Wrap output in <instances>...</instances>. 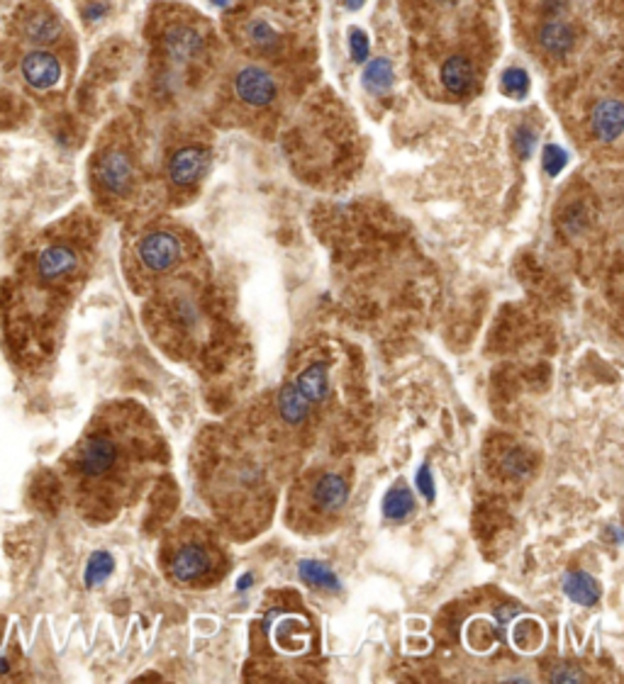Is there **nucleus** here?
Wrapping results in <instances>:
<instances>
[{
    "instance_id": "ddd939ff",
    "label": "nucleus",
    "mask_w": 624,
    "mask_h": 684,
    "mask_svg": "<svg viewBox=\"0 0 624 684\" xmlns=\"http://www.w3.org/2000/svg\"><path fill=\"white\" fill-rule=\"evenodd\" d=\"M439 79L444 83V89H447L451 95H459V98H463V95H471L475 89L473 63L467 57H459V55L449 57L441 63Z\"/></svg>"
},
{
    "instance_id": "a211bd4d",
    "label": "nucleus",
    "mask_w": 624,
    "mask_h": 684,
    "mask_svg": "<svg viewBox=\"0 0 624 684\" xmlns=\"http://www.w3.org/2000/svg\"><path fill=\"white\" fill-rule=\"evenodd\" d=\"M412 509H415V497H412L405 485H396L388 490V495L384 499V515L388 519L403 521L405 517L412 515Z\"/></svg>"
},
{
    "instance_id": "b1692460",
    "label": "nucleus",
    "mask_w": 624,
    "mask_h": 684,
    "mask_svg": "<svg viewBox=\"0 0 624 684\" xmlns=\"http://www.w3.org/2000/svg\"><path fill=\"white\" fill-rule=\"evenodd\" d=\"M566 164H568V154L564 152V149L556 146V144H549L546 152H544V170L546 174L558 176L566 168Z\"/></svg>"
},
{
    "instance_id": "2eb2a0df",
    "label": "nucleus",
    "mask_w": 624,
    "mask_h": 684,
    "mask_svg": "<svg viewBox=\"0 0 624 684\" xmlns=\"http://www.w3.org/2000/svg\"><path fill=\"white\" fill-rule=\"evenodd\" d=\"M279 412H281V420L285 424H291V426H298V424H303L305 420H308L310 402L303 398V392L295 388V382L285 385V388L281 390V394H279Z\"/></svg>"
},
{
    "instance_id": "c85d7f7f",
    "label": "nucleus",
    "mask_w": 624,
    "mask_h": 684,
    "mask_svg": "<svg viewBox=\"0 0 624 684\" xmlns=\"http://www.w3.org/2000/svg\"><path fill=\"white\" fill-rule=\"evenodd\" d=\"M0 3H5V0H0Z\"/></svg>"
},
{
    "instance_id": "39448f33",
    "label": "nucleus",
    "mask_w": 624,
    "mask_h": 684,
    "mask_svg": "<svg viewBox=\"0 0 624 684\" xmlns=\"http://www.w3.org/2000/svg\"><path fill=\"white\" fill-rule=\"evenodd\" d=\"M0 63L10 79H15L17 85L23 83L25 91L35 95L57 91L67 71L57 47H23L10 42L0 45Z\"/></svg>"
},
{
    "instance_id": "1a4fd4ad",
    "label": "nucleus",
    "mask_w": 624,
    "mask_h": 684,
    "mask_svg": "<svg viewBox=\"0 0 624 684\" xmlns=\"http://www.w3.org/2000/svg\"><path fill=\"white\" fill-rule=\"evenodd\" d=\"M208 166H210L208 149L190 144L178 149L172 156V162H168V178H172V184L178 188H190L205 176Z\"/></svg>"
},
{
    "instance_id": "f03ea898",
    "label": "nucleus",
    "mask_w": 624,
    "mask_h": 684,
    "mask_svg": "<svg viewBox=\"0 0 624 684\" xmlns=\"http://www.w3.org/2000/svg\"><path fill=\"white\" fill-rule=\"evenodd\" d=\"M86 271V249L63 229H47L17 253L0 283V334L17 368H35L45 358Z\"/></svg>"
},
{
    "instance_id": "6ab92c4d",
    "label": "nucleus",
    "mask_w": 624,
    "mask_h": 684,
    "mask_svg": "<svg viewBox=\"0 0 624 684\" xmlns=\"http://www.w3.org/2000/svg\"><path fill=\"white\" fill-rule=\"evenodd\" d=\"M301 577L308 585L320 587V590H340V580H337V575L327 568L325 563L303 561L301 563Z\"/></svg>"
},
{
    "instance_id": "f257e3e1",
    "label": "nucleus",
    "mask_w": 624,
    "mask_h": 684,
    "mask_svg": "<svg viewBox=\"0 0 624 684\" xmlns=\"http://www.w3.org/2000/svg\"><path fill=\"white\" fill-rule=\"evenodd\" d=\"M162 453L154 422L132 402L103 408L61 461V480L83 519L105 521L140 493Z\"/></svg>"
},
{
    "instance_id": "393cba45",
    "label": "nucleus",
    "mask_w": 624,
    "mask_h": 684,
    "mask_svg": "<svg viewBox=\"0 0 624 684\" xmlns=\"http://www.w3.org/2000/svg\"><path fill=\"white\" fill-rule=\"evenodd\" d=\"M349 49H352V59L364 63L368 59V37L364 30L354 27L352 32H349Z\"/></svg>"
},
{
    "instance_id": "f8f14e48",
    "label": "nucleus",
    "mask_w": 624,
    "mask_h": 684,
    "mask_svg": "<svg viewBox=\"0 0 624 684\" xmlns=\"http://www.w3.org/2000/svg\"><path fill=\"white\" fill-rule=\"evenodd\" d=\"M624 127V108L622 103L615 98L600 101L593 113H590V130H593L596 139H600L602 144H612L622 137Z\"/></svg>"
},
{
    "instance_id": "7ed1b4c3",
    "label": "nucleus",
    "mask_w": 624,
    "mask_h": 684,
    "mask_svg": "<svg viewBox=\"0 0 624 684\" xmlns=\"http://www.w3.org/2000/svg\"><path fill=\"white\" fill-rule=\"evenodd\" d=\"M168 577L184 587H205L225 573V555L215 539L200 527H188L176 533L164 553Z\"/></svg>"
},
{
    "instance_id": "0eeeda50",
    "label": "nucleus",
    "mask_w": 624,
    "mask_h": 684,
    "mask_svg": "<svg viewBox=\"0 0 624 684\" xmlns=\"http://www.w3.org/2000/svg\"><path fill=\"white\" fill-rule=\"evenodd\" d=\"M91 178H93V188L101 198L122 200L127 196H132L134 184H137L132 156L120 146L101 149V152L93 158Z\"/></svg>"
},
{
    "instance_id": "20e7f679",
    "label": "nucleus",
    "mask_w": 624,
    "mask_h": 684,
    "mask_svg": "<svg viewBox=\"0 0 624 684\" xmlns=\"http://www.w3.org/2000/svg\"><path fill=\"white\" fill-rule=\"evenodd\" d=\"M349 499V483L337 470H322L310 475L291 497V521L295 529L320 531L330 529L342 515Z\"/></svg>"
},
{
    "instance_id": "4468645a",
    "label": "nucleus",
    "mask_w": 624,
    "mask_h": 684,
    "mask_svg": "<svg viewBox=\"0 0 624 684\" xmlns=\"http://www.w3.org/2000/svg\"><path fill=\"white\" fill-rule=\"evenodd\" d=\"M539 42L552 57H566L576 45V32L564 20H552L539 30Z\"/></svg>"
},
{
    "instance_id": "cd10ccee",
    "label": "nucleus",
    "mask_w": 624,
    "mask_h": 684,
    "mask_svg": "<svg viewBox=\"0 0 624 684\" xmlns=\"http://www.w3.org/2000/svg\"><path fill=\"white\" fill-rule=\"evenodd\" d=\"M210 3H213V5H217V8H225V5L229 3V0H210Z\"/></svg>"
},
{
    "instance_id": "9d476101",
    "label": "nucleus",
    "mask_w": 624,
    "mask_h": 684,
    "mask_svg": "<svg viewBox=\"0 0 624 684\" xmlns=\"http://www.w3.org/2000/svg\"><path fill=\"white\" fill-rule=\"evenodd\" d=\"M235 91L239 95V101L251 105V108H263V105H269L279 93L276 81H273L271 73L261 67L242 69L235 79Z\"/></svg>"
},
{
    "instance_id": "4be33fe9",
    "label": "nucleus",
    "mask_w": 624,
    "mask_h": 684,
    "mask_svg": "<svg viewBox=\"0 0 624 684\" xmlns=\"http://www.w3.org/2000/svg\"><path fill=\"white\" fill-rule=\"evenodd\" d=\"M247 37L251 39V45L259 49H273V47H279V42H281L279 32L269 23H263V20H254V23H249Z\"/></svg>"
},
{
    "instance_id": "dca6fc26",
    "label": "nucleus",
    "mask_w": 624,
    "mask_h": 684,
    "mask_svg": "<svg viewBox=\"0 0 624 684\" xmlns=\"http://www.w3.org/2000/svg\"><path fill=\"white\" fill-rule=\"evenodd\" d=\"M295 388L303 392V398L310 404L320 402L327 392H330V382H327V370L325 363H315L305 373H301L298 380H295Z\"/></svg>"
},
{
    "instance_id": "bb28decb",
    "label": "nucleus",
    "mask_w": 624,
    "mask_h": 684,
    "mask_svg": "<svg viewBox=\"0 0 624 684\" xmlns=\"http://www.w3.org/2000/svg\"><path fill=\"white\" fill-rule=\"evenodd\" d=\"M344 5L349 8V10H358L364 5V0H344Z\"/></svg>"
},
{
    "instance_id": "5701e85b",
    "label": "nucleus",
    "mask_w": 624,
    "mask_h": 684,
    "mask_svg": "<svg viewBox=\"0 0 624 684\" xmlns=\"http://www.w3.org/2000/svg\"><path fill=\"white\" fill-rule=\"evenodd\" d=\"M513 144H515L517 156H520V158H530L532 152H534V146H537V134H534L532 127H527V125L517 127Z\"/></svg>"
},
{
    "instance_id": "aec40b11",
    "label": "nucleus",
    "mask_w": 624,
    "mask_h": 684,
    "mask_svg": "<svg viewBox=\"0 0 624 684\" xmlns=\"http://www.w3.org/2000/svg\"><path fill=\"white\" fill-rule=\"evenodd\" d=\"M364 85L368 91H388L393 85V67L388 59H374L364 69Z\"/></svg>"
},
{
    "instance_id": "f3484780",
    "label": "nucleus",
    "mask_w": 624,
    "mask_h": 684,
    "mask_svg": "<svg viewBox=\"0 0 624 684\" xmlns=\"http://www.w3.org/2000/svg\"><path fill=\"white\" fill-rule=\"evenodd\" d=\"M564 590L570 597V600L578 604H596L600 600V587L593 580V577L586 573H570L564 582Z\"/></svg>"
},
{
    "instance_id": "a878e982",
    "label": "nucleus",
    "mask_w": 624,
    "mask_h": 684,
    "mask_svg": "<svg viewBox=\"0 0 624 684\" xmlns=\"http://www.w3.org/2000/svg\"><path fill=\"white\" fill-rule=\"evenodd\" d=\"M113 570V561H110V555H105V553H98L95 555V558L91 561V568H89V582H95V580H103L105 575H108Z\"/></svg>"
},
{
    "instance_id": "6e6552de",
    "label": "nucleus",
    "mask_w": 624,
    "mask_h": 684,
    "mask_svg": "<svg viewBox=\"0 0 624 684\" xmlns=\"http://www.w3.org/2000/svg\"><path fill=\"white\" fill-rule=\"evenodd\" d=\"M184 259V244L174 232H150L137 244V261L146 273H168Z\"/></svg>"
},
{
    "instance_id": "423d86ee",
    "label": "nucleus",
    "mask_w": 624,
    "mask_h": 684,
    "mask_svg": "<svg viewBox=\"0 0 624 684\" xmlns=\"http://www.w3.org/2000/svg\"><path fill=\"white\" fill-rule=\"evenodd\" d=\"M63 35V20L47 0H17L5 20L3 42L23 47H59Z\"/></svg>"
},
{
    "instance_id": "412c9836",
    "label": "nucleus",
    "mask_w": 624,
    "mask_h": 684,
    "mask_svg": "<svg viewBox=\"0 0 624 684\" xmlns=\"http://www.w3.org/2000/svg\"><path fill=\"white\" fill-rule=\"evenodd\" d=\"M501 93L507 95V98L522 101L527 93H530V73L525 69H507L501 79Z\"/></svg>"
},
{
    "instance_id": "9b49d317",
    "label": "nucleus",
    "mask_w": 624,
    "mask_h": 684,
    "mask_svg": "<svg viewBox=\"0 0 624 684\" xmlns=\"http://www.w3.org/2000/svg\"><path fill=\"white\" fill-rule=\"evenodd\" d=\"M203 49H205V42H203V37H200L198 30L188 27V25H176V27L166 30L164 51L172 61L188 63V61H193L203 55Z\"/></svg>"
}]
</instances>
